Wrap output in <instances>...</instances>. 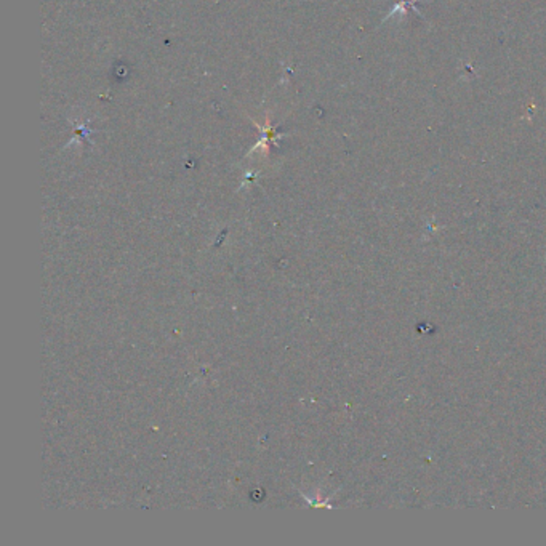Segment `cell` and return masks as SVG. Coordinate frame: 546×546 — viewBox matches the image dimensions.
<instances>
[{
	"instance_id": "1",
	"label": "cell",
	"mask_w": 546,
	"mask_h": 546,
	"mask_svg": "<svg viewBox=\"0 0 546 546\" xmlns=\"http://www.w3.org/2000/svg\"><path fill=\"white\" fill-rule=\"evenodd\" d=\"M419 2H425V0H396V5L391 10H389V13H388L386 18H384V21H388L389 18H393V16L398 12L405 13L407 8H412V10H414V12L421 15L419 7H416V4H419Z\"/></svg>"
}]
</instances>
